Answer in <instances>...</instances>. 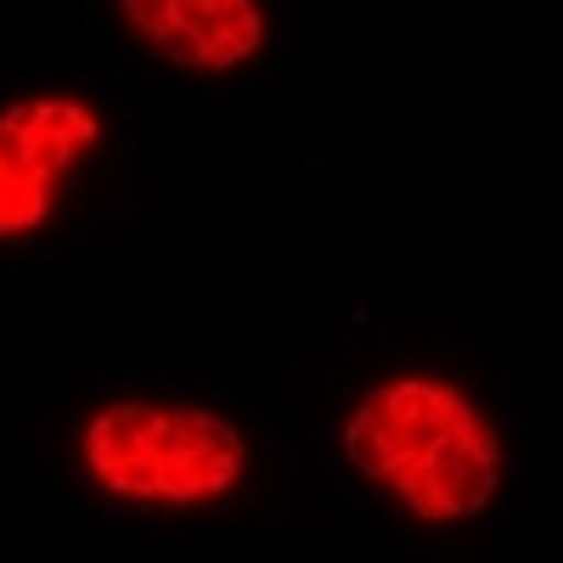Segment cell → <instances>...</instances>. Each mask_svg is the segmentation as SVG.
I'll use <instances>...</instances> for the list:
<instances>
[{
    "instance_id": "6da1fadb",
    "label": "cell",
    "mask_w": 563,
    "mask_h": 563,
    "mask_svg": "<svg viewBox=\"0 0 563 563\" xmlns=\"http://www.w3.org/2000/svg\"><path fill=\"white\" fill-rule=\"evenodd\" d=\"M339 451L361 485L422 530L485 519L507 485V440L490 406L434 366H395L355 389L339 417Z\"/></svg>"
},
{
    "instance_id": "277c9868",
    "label": "cell",
    "mask_w": 563,
    "mask_h": 563,
    "mask_svg": "<svg viewBox=\"0 0 563 563\" xmlns=\"http://www.w3.org/2000/svg\"><path fill=\"white\" fill-rule=\"evenodd\" d=\"M119 29L186 79L249 74L271 52V0H108Z\"/></svg>"
},
{
    "instance_id": "7a4b0ae2",
    "label": "cell",
    "mask_w": 563,
    "mask_h": 563,
    "mask_svg": "<svg viewBox=\"0 0 563 563\" xmlns=\"http://www.w3.org/2000/svg\"><path fill=\"white\" fill-rule=\"evenodd\" d=\"M85 485L141 512H203L254 474L243 422L186 395H108L74 429Z\"/></svg>"
},
{
    "instance_id": "3957f363",
    "label": "cell",
    "mask_w": 563,
    "mask_h": 563,
    "mask_svg": "<svg viewBox=\"0 0 563 563\" xmlns=\"http://www.w3.org/2000/svg\"><path fill=\"white\" fill-rule=\"evenodd\" d=\"M108 147V108L74 85L0 102V249L34 243L63 214L74 180Z\"/></svg>"
}]
</instances>
